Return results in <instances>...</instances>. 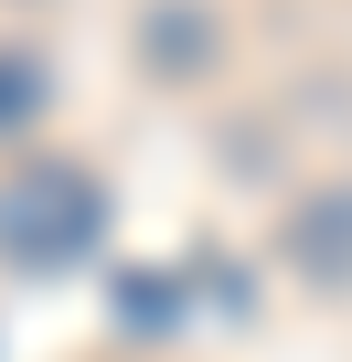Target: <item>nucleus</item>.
<instances>
[{
    "label": "nucleus",
    "instance_id": "nucleus-1",
    "mask_svg": "<svg viewBox=\"0 0 352 362\" xmlns=\"http://www.w3.org/2000/svg\"><path fill=\"white\" fill-rule=\"evenodd\" d=\"M96 224H107L96 181L64 160H22L0 181V256H22V267H75L96 245Z\"/></svg>",
    "mask_w": 352,
    "mask_h": 362
},
{
    "label": "nucleus",
    "instance_id": "nucleus-2",
    "mask_svg": "<svg viewBox=\"0 0 352 362\" xmlns=\"http://www.w3.org/2000/svg\"><path fill=\"white\" fill-rule=\"evenodd\" d=\"M288 267L320 277V288H352V181L341 192H310L288 214Z\"/></svg>",
    "mask_w": 352,
    "mask_h": 362
}]
</instances>
